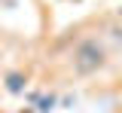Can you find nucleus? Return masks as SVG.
Returning a JSON list of instances; mask_svg holds the SVG:
<instances>
[{"instance_id":"5","label":"nucleus","mask_w":122,"mask_h":113,"mask_svg":"<svg viewBox=\"0 0 122 113\" xmlns=\"http://www.w3.org/2000/svg\"><path fill=\"white\" fill-rule=\"evenodd\" d=\"M119 21H122V9H119Z\"/></svg>"},{"instance_id":"1","label":"nucleus","mask_w":122,"mask_h":113,"mask_svg":"<svg viewBox=\"0 0 122 113\" xmlns=\"http://www.w3.org/2000/svg\"><path fill=\"white\" fill-rule=\"evenodd\" d=\"M107 64H110V55H107V46L98 37H79L73 43L70 67H73L76 77H95V73H101Z\"/></svg>"},{"instance_id":"2","label":"nucleus","mask_w":122,"mask_h":113,"mask_svg":"<svg viewBox=\"0 0 122 113\" xmlns=\"http://www.w3.org/2000/svg\"><path fill=\"white\" fill-rule=\"evenodd\" d=\"M25 86H28V73L25 70H9L6 73V92L9 95H21Z\"/></svg>"},{"instance_id":"4","label":"nucleus","mask_w":122,"mask_h":113,"mask_svg":"<svg viewBox=\"0 0 122 113\" xmlns=\"http://www.w3.org/2000/svg\"><path fill=\"white\" fill-rule=\"evenodd\" d=\"M21 113H34V110H21Z\"/></svg>"},{"instance_id":"3","label":"nucleus","mask_w":122,"mask_h":113,"mask_svg":"<svg viewBox=\"0 0 122 113\" xmlns=\"http://www.w3.org/2000/svg\"><path fill=\"white\" fill-rule=\"evenodd\" d=\"M55 107V95H49V98H37V110L40 113H49Z\"/></svg>"}]
</instances>
